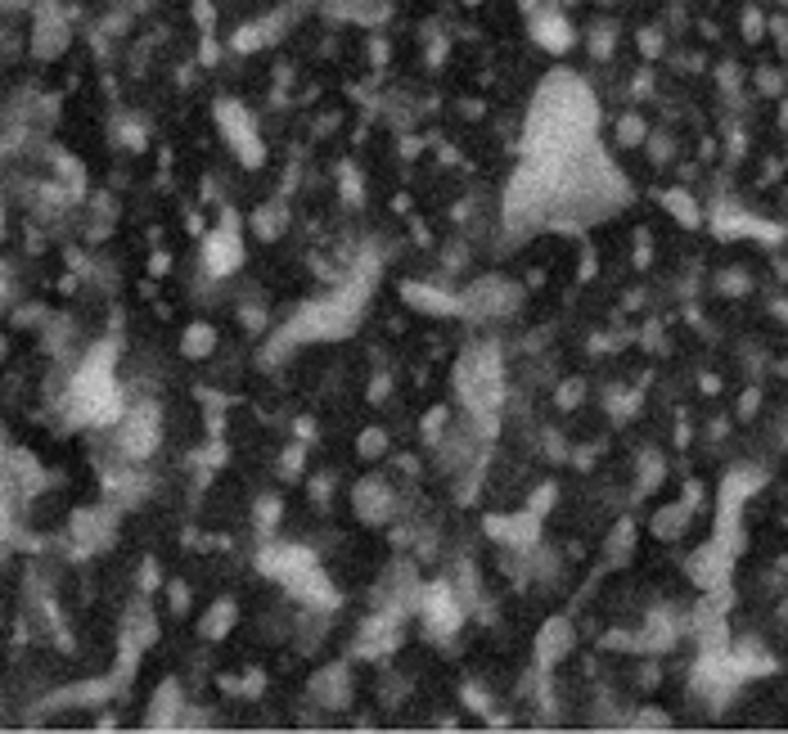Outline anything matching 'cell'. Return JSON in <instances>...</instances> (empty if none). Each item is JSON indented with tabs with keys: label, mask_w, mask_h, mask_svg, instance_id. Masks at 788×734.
Instances as JSON below:
<instances>
[{
	"label": "cell",
	"mask_w": 788,
	"mask_h": 734,
	"mask_svg": "<svg viewBox=\"0 0 788 734\" xmlns=\"http://www.w3.org/2000/svg\"><path fill=\"white\" fill-rule=\"evenodd\" d=\"M725 568H730V550H725L721 541H712V545H703V550L689 559V572H694V581L698 586H707V590H716L725 581Z\"/></svg>",
	"instance_id": "obj_14"
},
{
	"label": "cell",
	"mask_w": 788,
	"mask_h": 734,
	"mask_svg": "<svg viewBox=\"0 0 788 734\" xmlns=\"http://www.w3.org/2000/svg\"><path fill=\"white\" fill-rule=\"evenodd\" d=\"M446 419H451V410H446V406H437V410H428V415H424V442H442V437H446Z\"/></svg>",
	"instance_id": "obj_23"
},
{
	"label": "cell",
	"mask_w": 788,
	"mask_h": 734,
	"mask_svg": "<svg viewBox=\"0 0 788 734\" xmlns=\"http://www.w3.org/2000/svg\"><path fill=\"white\" fill-rule=\"evenodd\" d=\"M68 536H73L77 554H100L118 541V500L113 505H82L68 518Z\"/></svg>",
	"instance_id": "obj_3"
},
{
	"label": "cell",
	"mask_w": 788,
	"mask_h": 734,
	"mask_svg": "<svg viewBox=\"0 0 788 734\" xmlns=\"http://www.w3.org/2000/svg\"><path fill=\"white\" fill-rule=\"evenodd\" d=\"M28 46H32V59H41V64H55V59L73 46V28H68V19L55 10V5H46V10L32 19Z\"/></svg>",
	"instance_id": "obj_7"
},
{
	"label": "cell",
	"mask_w": 788,
	"mask_h": 734,
	"mask_svg": "<svg viewBox=\"0 0 788 734\" xmlns=\"http://www.w3.org/2000/svg\"><path fill=\"white\" fill-rule=\"evenodd\" d=\"M536 46H545L550 55H563V50L572 46V28L568 19H559V14H545V19H536Z\"/></svg>",
	"instance_id": "obj_17"
},
{
	"label": "cell",
	"mask_w": 788,
	"mask_h": 734,
	"mask_svg": "<svg viewBox=\"0 0 788 734\" xmlns=\"http://www.w3.org/2000/svg\"><path fill=\"white\" fill-rule=\"evenodd\" d=\"M617 136H622V145H640V140H644V122L640 118H622Z\"/></svg>",
	"instance_id": "obj_25"
},
{
	"label": "cell",
	"mask_w": 788,
	"mask_h": 734,
	"mask_svg": "<svg viewBox=\"0 0 788 734\" xmlns=\"http://www.w3.org/2000/svg\"><path fill=\"white\" fill-rule=\"evenodd\" d=\"M401 293H406L410 307L428 311V316H455V311H460V298H455V293H437V289H428V284H406Z\"/></svg>",
	"instance_id": "obj_15"
},
{
	"label": "cell",
	"mask_w": 788,
	"mask_h": 734,
	"mask_svg": "<svg viewBox=\"0 0 788 734\" xmlns=\"http://www.w3.org/2000/svg\"><path fill=\"white\" fill-rule=\"evenodd\" d=\"M311 698H316L320 707H329V712H338V707H347V698H352V671L338 662V667H325L311 676Z\"/></svg>",
	"instance_id": "obj_11"
},
{
	"label": "cell",
	"mask_w": 788,
	"mask_h": 734,
	"mask_svg": "<svg viewBox=\"0 0 788 734\" xmlns=\"http://www.w3.org/2000/svg\"><path fill=\"white\" fill-rule=\"evenodd\" d=\"M217 352V329L208 320H190V329L181 334V356L185 361H208Z\"/></svg>",
	"instance_id": "obj_16"
},
{
	"label": "cell",
	"mask_w": 788,
	"mask_h": 734,
	"mask_svg": "<svg viewBox=\"0 0 788 734\" xmlns=\"http://www.w3.org/2000/svg\"><path fill=\"white\" fill-rule=\"evenodd\" d=\"M635 725H658V730H662V725H671V721L662 712H640V721H635Z\"/></svg>",
	"instance_id": "obj_28"
},
{
	"label": "cell",
	"mask_w": 788,
	"mask_h": 734,
	"mask_svg": "<svg viewBox=\"0 0 788 734\" xmlns=\"http://www.w3.org/2000/svg\"><path fill=\"white\" fill-rule=\"evenodd\" d=\"M455 383H460V401L482 419V424H496V406L505 397V374H500V356L491 347L478 352H464L455 365Z\"/></svg>",
	"instance_id": "obj_1"
},
{
	"label": "cell",
	"mask_w": 788,
	"mask_h": 734,
	"mask_svg": "<svg viewBox=\"0 0 788 734\" xmlns=\"http://www.w3.org/2000/svg\"><path fill=\"white\" fill-rule=\"evenodd\" d=\"M518 307V289L509 280H478L469 293L460 298V311L473 320H491V316H509Z\"/></svg>",
	"instance_id": "obj_8"
},
{
	"label": "cell",
	"mask_w": 788,
	"mask_h": 734,
	"mask_svg": "<svg viewBox=\"0 0 788 734\" xmlns=\"http://www.w3.org/2000/svg\"><path fill=\"white\" fill-rule=\"evenodd\" d=\"M235 622H239V608L230 604V599H221V604H212L208 613H203L199 635H203V640H226L230 626H235Z\"/></svg>",
	"instance_id": "obj_18"
},
{
	"label": "cell",
	"mask_w": 788,
	"mask_h": 734,
	"mask_svg": "<svg viewBox=\"0 0 788 734\" xmlns=\"http://www.w3.org/2000/svg\"><path fill=\"white\" fill-rule=\"evenodd\" d=\"M419 622H424V631L437 635V640H446V635L460 631L464 604H460V595H455L451 581H433V586L419 595Z\"/></svg>",
	"instance_id": "obj_4"
},
{
	"label": "cell",
	"mask_w": 788,
	"mask_h": 734,
	"mask_svg": "<svg viewBox=\"0 0 788 734\" xmlns=\"http://www.w3.org/2000/svg\"><path fill=\"white\" fill-rule=\"evenodd\" d=\"M568 649H572V622L568 617H550V622L541 626V635H536V662H541V667H554Z\"/></svg>",
	"instance_id": "obj_13"
},
{
	"label": "cell",
	"mask_w": 788,
	"mask_h": 734,
	"mask_svg": "<svg viewBox=\"0 0 788 734\" xmlns=\"http://www.w3.org/2000/svg\"><path fill=\"white\" fill-rule=\"evenodd\" d=\"M244 262V244H239V217L226 208V217H221V226L212 230V235H203V266H208V275H230L235 266Z\"/></svg>",
	"instance_id": "obj_5"
},
{
	"label": "cell",
	"mask_w": 788,
	"mask_h": 734,
	"mask_svg": "<svg viewBox=\"0 0 788 734\" xmlns=\"http://www.w3.org/2000/svg\"><path fill=\"white\" fill-rule=\"evenodd\" d=\"M392 500H397V491L388 487L383 478H365V482H356V491H352V509L361 514V523H370V527H383L392 518Z\"/></svg>",
	"instance_id": "obj_9"
},
{
	"label": "cell",
	"mask_w": 788,
	"mask_h": 734,
	"mask_svg": "<svg viewBox=\"0 0 788 734\" xmlns=\"http://www.w3.org/2000/svg\"><path fill=\"white\" fill-rule=\"evenodd\" d=\"M113 437H118V455L127 464L149 460L158 451V442H163V410H158V401H131L118 415V424H113Z\"/></svg>",
	"instance_id": "obj_2"
},
{
	"label": "cell",
	"mask_w": 788,
	"mask_h": 734,
	"mask_svg": "<svg viewBox=\"0 0 788 734\" xmlns=\"http://www.w3.org/2000/svg\"><path fill=\"white\" fill-rule=\"evenodd\" d=\"M689 523V505L685 500H676V505H667L658 518H653V536H662V541H676L680 532H685Z\"/></svg>",
	"instance_id": "obj_20"
},
{
	"label": "cell",
	"mask_w": 788,
	"mask_h": 734,
	"mask_svg": "<svg viewBox=\"0 0 788 734\" xmlns=\"http://www.w3.org/2000/svg\"><path fill=\"white\" fill-rule=\"evenodd\" d=\"M167 266H172V257H167V253H154V257H149V271H154V275H163Z\"/></svg>",
	"instance_id": "obj_29"
},
{
	"label": "cell",
	"mask_w": 788,
	"mask_h": 734,
	"mask_svg": "<svg viewBox=\"0 0 788 734\" xmlns=\"http://www.w3.org/2000/svg\"><path fill=\"white\" fill-rule=\"evenodd\" d=\"M662 203H667V208H671V217H676V221H685V226H698V203L689 199L685 190H671Z\"/></svg>",
	"instance_id": "obj_21"
},
{
	"label": "cell",
	"mask_w": 788,
	"mask_h": 734,
	"mask_svg": "<svg viewBox=\"0 0 788 734\" xmlns=\"http://www.w3.org/2000/svg\"><path fill=\"white\" fill-rule=\"evenodd\" d=\"M356 451H361V460H379V455L388 451V433H383V428H365Z\"/></svg>",
	"instance_id": "obj_22"
},
{
	"label": "cell",
	"mask_w": 788,
	"mask_h": 734,
	"mask_svg": "<svg viewBox=\"0 0 788 734\" xmlns=\"http://www.w3.org/2000/svg\"><path fill=\"white\" fill-rule=\"evenodd\" d=\"M167 595H172V613H185V608H190V590H185L181 581H172V586H167Z\"/></svg>",
	"instance_id": "obj_27"
},
{
	"label": "cell",
	"mask_w": 788,
	"mask_h": 734,
	"mask_svg": "<svg viewBox=\"0 0 788 734\" xmlns=\"http://www.w3.org/2000/svg\"><path fill=\"white\" fill-rule=\"evenodd\" d=\"M194 19H199L203 32H212V23H217V10H212L208 0H194Z\"/></svg>",
	"instance_id": "obj_26"
},
{
	"label": "cell",
	"mask_w": 788,
	"mask_h": 734,
	"mask_svg": "<svg viewBox=\"0 0 788 734\" xmlns=\"http://www.w3.org/2000/svg\"><path fill=\"white\" fill-rule=\"evenodd\" d=\"M185 716V694H181V680H163L149 698V730H176Z\"/></svg>",
	"instance_id": "obj_10"
},
{
	"label": "cell",
	"mask_w": 788,
	"mask_h": 734,
	"mask_svg": "<svg viewBox=\"0 0 788 734\" xmlns=\"http://www.w3.org/2000/svg\"><path fill=\"white\" fill-rule=\"evenodd\" d=\"M230 46H235V50H244V55H248V50L266 46V32H262V28H239V32H235V41H230Z\"/></svg>",
	"instance_id": "obj_24"
},
{
	"label": "cell",
	"mask_w": 788,
	"mask_h": 734,
	"mask_svg": "<svg viewBox=\"0 0 788 734\" xmlns=\"http://www.w3.org/2000/svg\"><path fill=\"white\" fill-rule=\"evenodd\" d=\"M487 532L496 536L500 545H518V550H523V545H532L536 541V532H541V518L532 514V509H523V514H496V518H487Z\"/></svg>",
	"instance_id": "obj_12"
},
{
	"label": "cell",
	"mask_w": 788,
	"mask_h": 734,
	"mask_svg": "<svg viewBox=\"0 0 788 734\" xmlns=\"http://www.w3.org/2000/svg\"><path fill=\"white\" fill-rule=\"evenodd\" d=\"M10 356V338H5V329H0V361Z\"/></svg>",
	"instance_id": "obj_30"
},
{
	"label": "cell",
	"mask_w": 788,
	"mask_h": 734,
	"mask_svg": "<svg viewBox=\"0 0 788 734\" xmlns=\"http://www.w3.org/2000/svg\"><path fill=\"white\" fill-rule=\"evenodd\" d=\"M217 122H221V131H226L230 149L239 154V163H244V167H262L266 149H262V140H257V131H253V118H248L239 104L221 100L217 104Z\"/></svg>",
	"instance_id": "obj_6"
},
{
	"label": "cell",
	"mask_w": 788,
	"mask_h": 734,
	"mask_svg": "<svg viewBox=\"0 0 788 734\" xmlns=\"http://www.w3.org/2000/svg\"><path fill=\"white\" fill-rule=\"evenodd\" d=\"M253 226H257V239L271 244V239H280L289 230V212H284V203H266V208L253 212Z\"/></svg>",
	"instance_id": "obj_19"
}]
</instances>
